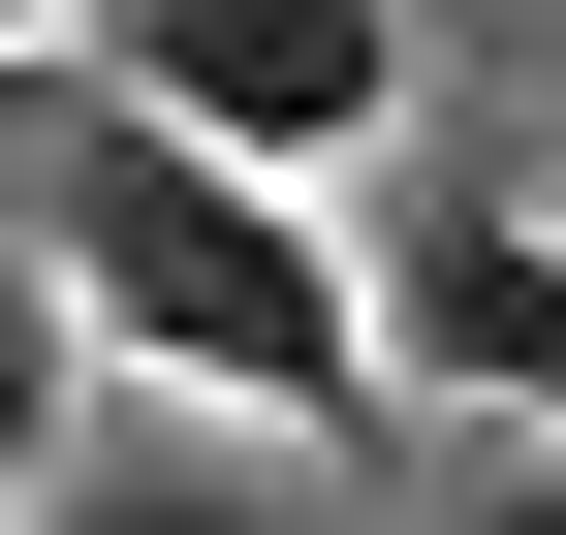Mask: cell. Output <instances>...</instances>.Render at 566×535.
Returning <instances> with one entry per match:
<instances>
[{
	"label": "cell",
	"instance_id": "1",
	"mask_svg": "<svg viewBox=\"0 0 566 535\" xmlns=\"http://www.w3.org/2000/svg\"><path fill=\"white\" fill-rule=\"evenodd\" d=\"M0 189H32V284H63L95 378H158V410H221V441H346L378 410V284H346L315 189H221L189 126H126L95 63L0 95Z\"/></svg>",
	"mask_w": 566,
	"mask_h": 535
},
{
	"label": "cell",
	"instance_id": "2",
	"mask_svg": "<svg viewBox=\"0 0 566 535\" xmlns=\"http://www.w3.org/2000/svg\"><path fill=\"white\" fill-rule=\"evenodd\" d=\"M95 95L189 126L221 189H315L346 221V158L409 126V0H95Z\"/></svg>",
	"mask_w": 566,
	"mask_h": 535
},
{
	"label": "cell",
	"instance_id": "3",
	"mask_svg": "<svg viewBox=\"0 0 566 535\" xmlns=\"http://www.w3.org/2000/svg\"><path fill=\"white\" fill-rule=\"evenodd\" d=\"M378 378H441V410L566 441V221H535V189H441V221L378 252Z\"/></svg>",
	"mask_w": 566,
	"mask_h": 535
},
{
	"label": "cell",
	"instance_id": "4",
	"mask_svg": "<svg viewBox=\"0 0 566 535\" xmlns=\"http://www.w3.org/2000/svg\"><path fill=\"white\" fill-rule=\"evenodd\" d=\"M32 535H315V504H283V441H221V410H95Z\"/></svg>",
	"mask_w": 566,
	"mask_h": 535
},
{
	"label": "cell",
	"instance_id": "5",
	"mask_svg": "<svg viewBox=\"0 0 566 535\" xmlns=\"http://www.w3.org/2000/svg\"><path fill=\"white\" fill-rule=\"evenodd\" d=\"M63 441H95V347H63V284H0V535L63 504Z\"/></svg>",
	"mask_w": 566,
	"mask_h": 535
},
{
	"label": "cell",
	"instance_id": "6",
	"mask_svg": "<svg viewBox=\"0 0 566 535\" xmlns=\"http://www.w3.org/2000/svg\"><path fill=\"white\" fill-rule=\"evenodd\" d=\"M441 535H566V441H504V473H472V504H441Z\"/></svg>",
	"mask_w": 566,
	"mask_h": 535
},
{
	"label": "cell",
	"instance_id": "7",
	"mask_svg": "<svg viewBox=\"0 0 566 535\" xmlns=\"http://www.w3.org/2000/svg\"><path fill=\"white\" fill-rule=\"evenodd\" d=\"M32 63H63V0H0V95H32Z\"/></svg>",
	"mask_w": 566,
	"mask_h": 535
}]
</instances>
